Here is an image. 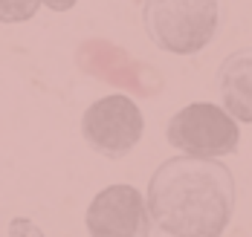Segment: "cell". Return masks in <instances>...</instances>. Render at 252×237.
Here are the masks:
<instances>
[{"label": "cell", "mask_w": 252, "mask_h": 237, "mask_svg": "<svg viewBox=\"0 0 252 237\" xmlns=\"http://www.w3.org/2000/svg\"><path fill=\"white\" fill-rule=\"evenodd\" d=\"M238 188L220 159L171 157L151 174L145 206L162 237H223L235 217Z\"/></svg>", "instance_id": "obj_1"}, {"label": "cell", "mask_w": 252, "mask_h": 237, "mask_svg": "<svg viewBox=\"0 0 252 237\" xmlns=\"http://www.w3.org/2000/svg\"><path fill=\"white\" fill-rule=\"evenodd\" d=\"M142 26L162 53L197 55L223 26L220 0H145Z\"/></svg>", "instance_id": "obj_2"}, {"label": "cell", "mask_w": 252, "mask_h": 237, "mask_svg": "<svg viewBox=\"0 0 252 237\" xmlns=\"http://www.w3.org/2000/svg\"><path fill=\"white\" fill-rule=\"evenodd\" d=\"M168 145L183 151L186 157L200 159H223L238 151L241 128L220 105L194 102L177 110L165 128Z\"/></svg>", "instance_id": "obj_3"}, {"label": "cell", "mask_w": 252, "mask_h": 237, "mask_svg": "<svg viewBox=\"0 0 252 237\" xmlns=\"http://www.w3.org/2000/svg\"><path fill=\"white\" fill-rule=\"evenodd\" d=\"M142 131H145V119H142L139 107L122 93H113V96L93 102L81 116L84 142L104 159L127 157L139 145Z\"/></svg>", "instance_id": "obj_4"}, {"label": "cell", "mask_w": 252, "mask_h": 237, "mask_svg": "<svg viewBox=\"0 0 252 237\" xmlns=\"http://www.w3.org/2000/svg\"><path fill=\"white\" fill-rule=\"evenodd\" d=\"M90 237H151V217L145 197L133 185H107L84 211Z\"/></svg>", "instance_id": "obj_5"}, {"label": "cell", "mask_w": 252, "mask_h": 237, "mask_svg": "<svg viewBox=\"0 0 252 237\" xmlns=\"http://www.w3.org/2000/svg\"><path fill=\"white\" fill-rule=\"evenodd\" d=\"M215 84L223 110L235 122L252 125V47L226 55L218 67Z\"/></svg>", "instance_id": "obj_6"}, {"label": "cell", "mask_w": 252, "mask_h": 237, "mask_svg": "<svg viewBox=\"0 0 252 237\" xmlns=\"http://www.w3.org/2000/svg\"><path fill=\"white\" fill-rule=\"evenodd\" d=\"M41 9V0H0V24L32 21Z\"/></svg>", "instance_id": "obj_7"}, {"label": "cell", "mask_w": 252, "mask_h": 237, "mask_svg": "<svg viewBox=\"0 0 252 237\" xmlns=\"http://www.w3.org/2000/svg\"><path fill=\"white\" fill-rule=\"evenodd\" d=\"M78 0H41V6H47V9H52V12H70Z\"/></svg>", "instance_id": "obj_8"}]
</instances>
